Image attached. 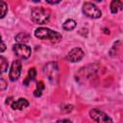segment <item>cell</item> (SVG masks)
Returning <instances> with one entry per match:
<instances>
[{
    "instance_id": "1",
    "label": "cell",
    "mask_w": 123,
    "mask_h": 123,
    "mask_svg": "<svg viewBox=\"0 0 123 123\" xmlns=\"http://www.w3.org/2000/svg\"><path fill=\"white\" fill-rule=\"evenodd\" d=\"M31 17L34 22L37 24H44L50 18V11L42 7L34 8L31 12Z\"/></svg>"
},
{
    "instance_id": "2",
    "label": "cell",
    "mask_w": 123,
    "mask_h": 123,
    "mask_svg": "<svg viewBox=\"0 0 123 123\" xmlns=\"http://www.w3.org/2000/svg\"><path fill=\"white\" fill-rule=\"evenodd\" d=\"M35 36L40 39H49L51 41H59L62 38V35L55 31L50 30L49 28H37L35 31Z\"/></svg>"
},
{
    "instance_id": "3",
    "label": "cell",
    "mask_w": 123,
    "mask_h": 123,
    "mask_svg": "<svg viewBox=\"0 0 123 123\" xmlns=\"http://www.w3.org/2000/svg\"><path fill=\"white\" fill-rule=\"evenodd\" d=\"M44 73L50 82L56 83L59 78V68H58L57 63L54 62L47 63L44 67Z\"/></svg>"
},
{
    "instance_id": "4",
    "label": "cell",
    "mask_w": 123,
    "mask_h": 123,
    "mask_svg": "<svg viewBox=\"0 0 123 123\" xmlns=\"http://www.w3.org/2000/svg\"><path fill=\"white\" fill-rule=\"evenodd\" d=\"M83 12L87 17H90V18H93V19L99 18L102 14L101 11L94 4H92L90 2H86L83 5Z\"/></svg>"
},
{
    "instance_id": "5",
    "label": "cell",
    "mask_w": 123,
    "mask_h": 123,
    "mask_svg": "<svg viewBox=\"0 0 123 123\" xmlns=\"http://www.w3.org/2000/svg\"><path fill=\"white\" fill-rule=\"evenodd\" d=\"M12 50H13L14 54L19 59H22V60L28 59L31 56V53H32L31 48L28 45H26L25 43H17L15 45H13Z\"/></svg>"
},
{
    "instance_id": "6",
    "label": "cell",
    "mask_w": 123,
    "mask_h": 123,
    "mask_svg": "<svg viewBox=\"0 0 123 123\" xmlns=\"http://www.w3.org/2000/svg\"><path fill=\"white\" fill-rule=\"evenodd\" d=\"M89 115L96 122H112V119L109 115L98 109H92L89 111Z\"/></svg>"
},
{
    "instance_id": "7",
    "label": "cell",
    "mask_w": 123,
    "mask_h": 123,
    "mask_svg": "<svg viewBox=\"0 0 123 123\" xmlns=\"http://www.w3.org/2000/svg\"><path fill=\"white\" fill-rule=\"evenodd\" d=\"M20 73H21V62L18 60H15L12 62L11 69H10V73H9L10 80L12 82L16 81L18 77L20 76Z\"/></svg>"
},
{
    "instance_id": "8",
    "label": "cell",
    "mask_w": 123,
    "mask_h": 123,
    "mask_svg": "<svg viewBox=\"0 0 123 123\" xmlns=\"http://www.w3.org/2000/svg\"><path fill=\"white\" fill-rule=\"evenodd\" d=\"M85 53L84 51L79 48V47H76V48H73L72 50H70L66 56V59L71 62H80L83 57H84Z\"/></svg>"
},
{
    "instance_id": "9",
    "label": "cell",
    "mask_w": 123,
    "mask_h": 123,
    "mask_svg": "<svg viewBox=\"0 0 123 123\" xmlns=\"http://www.w3.org/2000/svg\"><path fill=\"white\" fill-rule=\"evenodd\" d=\"M29 106V102L25 98H19L12 103V108L13 110H23Z\"/></svg>"
},
{
    "instance_id": "10",
    "label": "cell",
    "mask_w": 123,
    "mask_h": 123,
    "mask_svg": "<svg viewBox=\"0 0 123 123\" xmlns=\"http://www.w3.org/2000/svg\"><path fill=\"white\" fill-rule=\"evenodd\" d=\"M122 7H123V4L121 0H112L111 3V12L112 13H116L122 10Z\"/></svg>"
},
{
    "instance_id": "11",
    "label": "cell",
    "mask_w": 123,
    "mask_h": 123,
    "mask_svg": "<svg viewBox=\"0 0 123 123\" xmlns=\"http://www.w3.org/2000/svg\"><path fill=\"white\" fill-rule=\"evenodd\" d=\"M36 75H37V71H36V69H35L34 67L30 68V69H29V71H28V75H27L26 79L24 80L23 84H24L25 86H28V85H29V83H30L31 81L35 80V77H36Z\"/></svg>"
},
{
    "instance_id": "12",
    "label": "cell",
    "mask_w": 123,
    "mask_h": 123,
    "mask_svg": "<svg viewBox=\"0 0 123 123\" xmlns=\"http://www.w3.org/2000/svg\"><path fill=\"white\" fill-rule=\"evenodd\" d=\"M30 39V36L26 33H19L15 37V40L17 43H26Z\"/></svg>"
},
{
    "instance_id": "13",
    "label": "cell",
    "mask_w": 123,
    "mask_h": 123,
    "mask_svg": "<svg viewBox=\"0 0 123 123\" xmlns=\"http://www.w3.org/2000/svg\"><path fill=\"white\" fill-rule=\"evenodd\" d=\"M75 27H76V21L74 19H67V20L64 21V23L62 25V28L65 31H71Z\"/></svg>"
},
{
    "instance_id": "14",
    "label": "cell",
    "mask_w": 123,
    "mask_h": 123,
    "mask_svg": "<svg viewBox=\"0 0 123 123\" xmlns=\"http://www.w3.org/2000/svg\"><path fill=\"white\" fill-rule=\"evenodd\" d=\"M44 87H45V86H44V83H43L42 81L37 82V88H36L35 91H34V95H35L36 97H39V96H41V94H42V90L44 89Z\"/></svg>"
},
{
    "instance_id": "15",
    "label": "cell",
    "mask_w": 123,
    "mask_h": 123,
    "mask_svg": "<svg viewBox=\"0 0 123 123\" xmlns=\"http://www.w3.org/2000/svg\"><path fill=\"white\" fill-rule=\"evenodd\" d=\"M8 66H9V64H8L7 60L4 57L0 56V74L6 72V70L8 69Z\"/></svg>"
},
{
    "instance_id": "16",
    "label": "cell",
    "mask_w": 123,
    "mask_h": 123,
    "mask_svg": "<svg viewBox=\"0 0 123 123\" xmlns=\"http://www.w3.org/2000/svg\"><path fill=\"white\" fill-rule=\"evenodd\" d=\"M8 12V5L3 0H0V18H3Z\"/></svg>"
},
{
    "instance_id": "17",
    "label": "cell",
    "mask_w": 123,
    "mask_h": 123,
    "mask_svg": "<svg viewBox=\"0 0 123 123\" xmlns=\"http://www.w3.org/2000/svg\"><path fill=\"white\" fill-rule=\"evenodd\" d=\"M6 50V44L4 43L1 36H0V52H4Z\"/></svg>"
},
{
    "instance_id": "18",
    "label": "cell",
    "mask_w": 123,
    "mask_h": 123,
    "mask_svg": "<svg viewBox=\"0 0 123 123\" xmlns=\"http://www.w3.org/2000/svg\"><path fill=\"white\" fill-rule=\"evenodd\" d=\"M46 2L49 4H57V3L61 2V0H46Z\"/></svg>"
},
{
    "instance_id": "19",
    "label": "cell",
    "mask_w": 123,
    "mask_h": 123,
    "mask_svg": "<svg viewBox=\"0 0 123 123\" xmlns=\"http://www.w3.org/2000/svg\"><path fill=\"white\" fill-rule=\"evenodd\" d=\"M59 122H70L69 119H62V120H58Z\"/></svg>"
},
{
    "instance_id": "20",
    "label": "cell",
    "mask_w": 123,
    "mask_h": 123,
    "mask_svg": "<svg viewBox=\"0 0 123 123\" xmlns=\"http://www.w3.org/2000/svg\"><path fill=\"white\" fill-rule=\"evenodd\" d=\"M12 97H10V98H7V101H6V103H7V104H9V103L11 102V100H12Z\"/></svg>"
},
{
    "instance_id": "21",
    "label": "cell",
    "mask_w": 123,
    "mask_h": 123,
    "mask_svg": "<svg viewBox=\"0 0 123 123\" xmlns=\"http://www.w3.org/2000/svg\"><path fill=\"white\" fill-rule=\"evenodd\" d=\"M33 1H34V2H39L40 0H33Z\"/></svg>"
},
{
    "instance_id": "22",
    "label": "cell",
    "mask_w": 123,
    "mask_h": 123,
    "mask_svg": "<svg viewBox=\"0 0 123 123\" xmlns=\"http://www.w3.org/2000/svg\"><path fill=\"white\" fill-rule=\"evenodd\" d=\"M95 1H101V0H95Z\"/></svg>"
}]
</instances>
